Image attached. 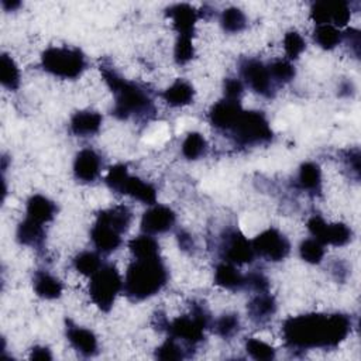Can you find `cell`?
I'll use <instances>...</instances> for the list:
<instances>
[{
	"label": "cell",
	"instance_id": "cell-20",
	"mask_svg": "<svg viewBox=\"0 0 361 361\" xmlns=\"http://www.w3.org/2000/svg\"><path fill=\"white\" fill-rule=\"evenodd\" d=\"M102 127V116L97 111L80 110L73 113L69 121V130L73 135L89 137L96 134Z\"/></svg>",
	"mask_w": 361,
	"mask_h": 361
},
{
	"label": "cell",
	"instance_id": "cell-11",
	"mask_svg": "<svg viewBox=\"0 0 361 361\" xmlns=\"http://www.w3.org/2000/svg\"><path fill=\"white\" fill-rule=\"evenodd\" d=\"M243 80L258 94L264 97L274 96V80L269 75L268 65L258 59H244L240 65Z\"/></svg>",
	"mask_w": 361,
	"mask_h": 361
},
{
	"label": "cell",
	"instance_id": "cell-9",
	"mask_svg": "<svg viewBox=\"0 0 361 361\" xmlns=\"http://www.w3.org/2000/svg\"><path fill=\"white\" fill-rule=\"evenodd\" d=\"M254 252L268 261H282L290 251L289 240L276 228H267L259 233L252 241Z\"/></svg>",
	"mask_w": 361,
	"mask_h": 361
},
{
	"label": "cell",
	"instance_id": "cell-30",
	"mask_svg": "<svg viewBox=\"0 0 361 361\" xmlns=\"http://www.w3.org/2000/svg\"><path fill=\"white\" fill-rule=\"evenodd\" d=\"M0 82L10 90H16L20 86V69L7 54H1L0 56Z\"/></svg>",
	"mask_w": 361,
	"mask_h": 361
},
{
	"label": "cell",
	"instance_id": "cell-33",
	"mask_svg": "<svg viewBox=\"0 0 361 361\" xmlns=\"http://www.w3.org/2000/svg\"><path fill=\"white\" fill-rule=\"evenodd\" d=\"M102 265L100 257L93 251H82L73 258V267L82 275L92 276Z\"/></svg>",
	"mask_w": 361,
	"mask_h": 361
},
{
	"label": "cell",
	"instance_id": "cell-12",
	"mask_svg": "<svg viewBox=\"0 0 361 361\" xmlns=\"http://www.w3.org/2000/svg\"><path fill=\"white\" fill-rule=\"evenodd\" d=\"M310 17L319 24H330L337 28L345 27L351 17V8L347 1H317L310 8Z\"/></svg>",
	"mask_w": 361,
	"mask_h": 361
},
{
	"label": "cell",
	"instance_id": "cell-17",
	"mask_svg": "<svg viewBox=\"0 0 361 361\" xmlns=\"http://www.w3.org/2000/svg\"><path fill=\"white\" fill-rule=\"evenodd\" d=\"M66 337L71 345L83 357H93L97 353V338L89 329L66 322Z\"/></svg>",
	"mask_w": 361,
	"mask_h": 361
},
{
	"label": "cell",
	"instance_id": "cell-25",
	"mask_svg": "<svg viewBox=\"0 0 361 361\" xmlns=\"http://www.w3.org/2000/svg\"><path fill=\"white\" fill-rule=\"evenodd\" d=\"M17 241L23 245H30V247H41L44 240H45V230L44 224H39L28 217H25L17 227L16 233Z\"/></svg>",
	"mask_w": 361,
	"mask_h": 361
},
{
	"label": "cell",
	"instance_id": "cell-46",
	"mask_svg": "<svg viewBox=\"0 0 361 361\" xmlns=\"http://www.w3.org/2000/svg\"><path fill=\"white\" fill-rule=\"evenodd\" d=\"M20 4H21V3H20V1H16V0H14V1H8V0H3V1H1V6L4 7V10H8V11H10V10H14V8H17V7H20Z\"/></svg>",
	"mask_w": 361,
	"mask_h": 361
},
{
	"label": "cell",
	"instance_id": "cell-6",
	"mask_svg": "<svg viewBox=\"0 0 361 361\" xmlns=\"http://www.w3.org/2000/svg\"><path fill=\"white\" fill-rule=\"evenodd\" d=\"M240 145H257L272 140V128L262 111L243 110L241 116L230 130Z\"/></svg>",
	"mask_w": 361,
	"mask_h": 361
},
{
	"label": "cell",
	"instance_id": "cell-41",
	"mask_svg": "<svg viewBox=\"0 0 361 361\" xmlns=\"http://www.w3.org/2000/svg\"><path fill=\"white\" fill-rule=\"evenodd\" d=\"M245 286H250L252 290H255L257 293L261 292H268L269 289V281L268 278L261 274V272H250L245 275Z\"/></svg>",
	"mask_w": 361,
	"mask_h": 361
},
{
	"label": "cell",
	"instance_id": "cell-28",
	"mask_svg": "<svg viewBox=\"0 0 361 361\" xmlns=\"http://www.w3.org/2000/svg\"><path fill=\"white\" fill-rule=\"evenodd\" d=\"M128 248L134 258H149L159 255V244L149 234H141L130 240Z\"/></svg>",
	"mask_w": 361,
	"mask_h": 361
},
{
	"label": "cell",
	"instance_id": "cell-27",
	"mask_svg": "<svg viewBox=\"0 0 361 361\" xmlns=\"http://www.w3.org/2000/svg\"><path fill=\"white\" fill-rule=\"evenodd\" d=\"M298 186L307 192H319L322 186V171L314 162H305L298 172Z\"/></svg>",
	"mask_w": 361,
	"mask_h": 361
},
{
	"label": "cell",
	"instance_id": "cell-26",
	"mask_svg": "<svg viewBox=\"0 0 361 361\" xmlns=\"http://www.w3.org/2000/svg\"><path fill=\"white\" fill-rule=\"evenodd\" d=\"M32 283L35 293L42 299H56L62 295V282L47 271H37Z\"/></svg>",
	"mask_w": 361,
	"mask_h": 361
},
{
	"label": "cell",
	"instance_id": "cell-31",
	"mask_svg": "<svg viewBox=\"0 0 361 361\" xmlns=\"http://www.w3.org/2000/svg\"><path fill=\"white\" fill-rule=\"evenodd\" d=\"M207 144L200 133H189L182 142V155L186 159H197L206 152Z\"/></svg>",
	"mask_w": 361,
	"mask_h": 361
},
{
	"label": "cell",
	"instance_id": "cell-14",
	"mask_svg": "<svg viewBox=\"0 0 361 361\" xmlns=\"http://www.w3.org/2000/svg\"><path fill=\"white\" fill-rule=\"evenodd\" d=\"M176 216L173 210L164 204H152L141 217V230L145 234L166 233L175 224Z\"/></svg>",
	"mask_w": 361,
	"mask_h": 361
},
{
	"label": "cell",
	"instance_id": "cell-15",
	"mask_svg": "<svg viewBox=\"0 0 361 361\" xmlns=\"http://www.w3.org/2000/svg\"><path fill=\"white\" fill-rule=\"evenodd\" d=\"M241 113L243 107L240 104V100L224 97L223 100L212 106L209 111V120L214 128L221 131H230Z\"/></svg>",
	"mask_w": 361,
	"mask_h": 361
},
{
	"label": "cell",
	"instance_id": "cell-37",
	"mask_svg": "<svg viewBox=\"0 0 361 361\" xmlns=\"http://www.w3.org/2000/svg\"><path fill=\"white\" fill-rule=\"evenodd\" d=\"M195 56V47L192 42V37L178 35L173 48V59L178 65L188 63Z\"/></svg>",
	"mask_w": 361,
	"mask_h": 361
},
{
	"label": "cell",
	"instance_id": "cell-32",
	"mask_svg": "<svg viewBox=\"0 0 361 361\" xmlns=\"http://www.w3.org/2000/svg\"><path fill=\"white\" fill-rule=\"evenodd\" d=\"M220 24L227 32H240L247 25L245 14L237 7H228L221 13Z\"/></svg>",
	"mask_w": 361,
	"mask_h": 361
},
{
	"label": "cell",
	"instance_id": "cell-5",
	"mask_svg": "<svg viewBox=\"0 0 361 361\" xmlns=\"http://www.w3.org/2000/svg\"><path fill=\"white\" fill-rule=\"evenodd\" d=\"M41 65L56 78L76 79L86 69V58L78 48L49 47L42 52Z\"/></svg>",
	"mask_w": 361,
	"mask_h": 361
},
{
	"label": "cell",
	"instance_id": "cell-7",
	"mask_svg": "<svg viewBox=\"0 0 361 361\" xmlns=\"http://www.w3.org/2000/svg\"><path fill=\"white\" fill-rule=\"evenodd\" d=\"M123 289V281L113 265H102L92 276L89 283V295L93 303L103 312H109L116 296Z\"/></svg>",
	"mask_w": 361,
	"mask_h": 361
},
{
	"label": "cell",
	"instance_id": "cell-43",
	"mask_svg": "<svg viewBox=\"0 0 361 361\" xmlns=\"http://www.w3.org/2000/svg\"><path fill=\"white\" fill-rule=\"evenodd\" d=\"M30 358H31V360H41V361H47V360H51V358H52V354H51V351H49L47 347L37 345V347H34V348L31 350Z\"/></svg>",
	"mask_w": 361,
	"mask_h": 361
},
{
	"label": "cell",
	"instance_id": "cell-16",
	"mask_svg": "<svg viewBox=\"0 0 361 361\" xmlns=\"http://www.w3.org/2000/svg\"><path fill=\"white\" fill-rule=\"evenodd\" d=\"M102 169V161L96 151L92 148H85L79 151L73 161L75 178L82 182H93Z\"/></svg>",
	"mask_w": 361,
	"mask_h": 361
},
{
	"label": "cell",
	"instance_id": "cell-29",
	"mask_svg": "<svg viewBox=\"0 0 361 361\" xmlns=\"http://www.w3.org/2000/svg\"><path fill=\"white\" fill-rule=\"evenodd\" d=\"M313 39L320 48L333 49L341 42L343 34L334 25L319 24V25H316V28L313 31Z\"/></svg>",
	"mask_w": 361,
	"mask_h": 361
},
{
	"label": "cell",
	"instance_id": "cell-21",
	"mask_svg": "<svg viewBox=\"0 0 361 361\" xmlns=\"http://www.w3.org/2000/svg\"><path fill=\"white\" fill-rule=\"evenodd\" d=\"M276 312V302L268 292L257 293L247 305V313L255 323L268 322Z\"/></svg>",
	"mask_w": 361,
	"mask_h": 361
},
{
	"label": "cell",
	"instance_id": "cell-42",
	"mask_svg": "<svg viewBox=\"0 0 361 361\" xmlns=\"http://www.w3.org/2000/svg\"><path fill=\"white\" fill-rule=\"evenodd\" d=\"M244 92V83L241 79H235V78H227L224 80V96L227 99H233V100H238L240 96Z\"/></svg>",
	"mask_w": 361,
	"mask_h": 361
},
{
	"label": "cell",
	"instance_id": "cell-34",
	"mask_svg": "<svg viewBox=\"0 0 361 361\" xmlns=\"http://www.w3.org/2000/svg\"><path fill=\"white\" fill-rule=\"evenodd\" d=\"M300 258L309 264H319L324 257V245L316 238H306L299 245Z\"/></svg>",
	"mask_w": 361,
	"mask_h": 361
},
{
	"label": "cell",
	"instance_id": "cell-23",
	"mask_svg": "<svg viewBox=\"0 0 361 361\" xmlns=\"http://www.w3.org/2000/svg\"><path fill=\"white\" fill-rule=\"evenodd\" d=\"M214 283L230 290L245 286V275H243L231 262H220L214 271Z\"/></svg>",
	"mask_w": 361,
	"mask_h": 361
},
{
	"label": "cell",
	"instance_id": "cell-44",
	"mask_svg": "<svg viewBox=\"0 0 361 361\" xmlns=\"http://www.w3.org/2000/svg\"><path fill=\"white\" fill-rule=\"evenodd\" d=\"M344 37L348 39L350 45L354 48V54L358 56L360 54V32L357 30H347Z\"/></svg>",
	"mask_w": 361,
	"mask_h": 361
},
{
	"label": "cell",
	"instance_id": "cell-22",
	"mask_svg": "<svg viewBox=\"0 0 361 361\" xmlns=\"http://www.w3.org/2000/svg\"><path fill=\"white\" fill-rule=\"evenodd\" d=\"M25 212H27L25 217H28L39 224H45V223H49L51 220H54V217L56 214V204L42 195H32L27 200Z\"/></svg>",
	"mask_w": 361,
	"mask_h": 361
},
{
	"label": "cell",
	"instance_id": "cell-1",
	"mask_svg": "<svg viewBox=\"0 0 361 361\" xmlns=\"http://www.w3.org/2000/svg\"><path fill=\"white\" fill-rule=\"evenodd\" d=\"M351 330V320L347 314L307 313L292 316L282 324V337L289 348H334Z\"/></svg>",
	"mask_w": 361,
	"mask_h": 361
},
{
	"label": "cell",
	"instance_id": "cell-8",
	"mask_svg": "<svg viewBox=\"0 0 361 361\" xmlns=\"http://www.w3.org/2000/svg\"><path fill=\"white\" fill-rule=\"evenodd\" d=\"M209 314L202 305H193L192 314L179 316L166 323L169 337L182 340L190 345L200 343L204 338V330L209 326Z\"/></svg>",
	"mask_w": 361,
	"mask_h": 361
},
{
	"label": "cell",
	"instance_id": "cell-35",
	"mask_svg": "<svg viewBox=\"0 0 361 361\" xmlns=\"http://www.w3.org/2000/svg\"><path fill=\"white\" fill-rule=\"evenodd\" d=\"M269 75L275 82L286 83L295 78V68L289 59H276L268 65Z\"/></svg>",
	"mask_w": 361,
	"mask_h": 361
},
{
	"label": "cell",
	"instance_id": "cell-2",
	"mask_svg": "<svg viewBox=\"0 0 361 361\" xmlns=\"http://www.w3.org/2000/svg\"><path fill=\"white\" fill-rule=\"evenodd\" d=\"M102 76L114 96L113 114L120 120L130 117H148L154 113V103L148 92L135 82L120 76L111 65H100Z\"/></svg>",
	"mask_w": 361,
	"mask_h": 361
},
{
	"label": "cell",
	"instance_id": "cell-39",
	"mask_svg": "<svg viewBox=\"0 0 361 361\" xmlns=\"http://www.w3.org/2000/svg\"><path fill=\"white\" fill-rule=\"evenodd\" d=\"M306 42L303 37L296 31H288L283 37V49L289 61L299 58V55L305 51Z\"/></svg>",
	"mask_w": 361,
	"mask_h": 361
},
{
	"label": "cell",
	"instance_id": "cell-18",
	"mask_svg": "<svg viewBox=\"0 0 361 361\" xmlns=\"http://www.w3.org/2000/svg\"><path fill=\"white\" fill-rule=\"evenodd\" d=\"M166 16L172 20V25L178 35L193 37L195 24L197 21V11L190 4H173L166 8Z\"/></svg>",
	"mask_w": 361,
	"mask_h": 361
},
{
	"label": "cell",
	"instance_id": "cell-45",
	"mask_svg": "<svg viewBox=\"0 0 361 361\" xmlns=\"http://www.w3.org/2000/svg\"><path fill=\"white\" fill-rule=\"evenodd\" d=\"M178 241H179V247H180L182 250H190V248H193V240H192V237H190L188 233H185V231H180V233L178 234Z\"/></svg>",
	"mask_w": 361,
	"mask_h": 361
},
{
	"label": "cell",
	"instance_id": "cell-13",
	"mask_svg": "<svg viewBox=\"0 0 361 361\" xmlns=\"http://www.w3.org/2000/svg\"><path fill=\"white\" fill-rule=\"evenodd\" d=\"M221 252L224 261L231 264H250L252 262L255 252L251 241L238 230H228L221 243Z\"/></svg>",
	"mask_w": 361,
	"mask_h": 361
},
{
	"label": "cell",
	"instance_id": "cell-40",
	"mask_svg": "<svg viewBox=\"0 0 361 361\" xmlns=\"http://www.w3.org/2000/svg\"><path fill=\"white\" fill-rule=\"evenodd\" d=\"M155 357L159 360H182L185 358V350H182L175 338L169 337L157 348Z\"/></svg>",
	"mask_w": 361,
	"mask_h": 361
},
{
	"label": "cell",
	"instance_id": "cell-36",
	"mask_svg": "<svg viewBox=\"0 0 361 361\" xmlns=\"http://www.w3.org/2000/svg\"><path fill=\"white\" fill-rule=\"evenodd\" d=\"M245 350L248 355L254 360L259 361H269L275 358V348L269 345L268 343L259 340V338H250L245 343Z\"/></svg>",
	"mask_w": 361,
	"mask_h": 361
},
{
	"label": "cell",
	"instance_id": "cell-38",
	"mask_svg": "<svg viewBox=\"0 0 361 361\" xmlns=\"http://www.w3.org/2000/svg\"><path fill=\"white\" fill-rule=\"evenodd\" d=\"M240 329V319L234 313L223 314L214 322V331L217 336L223 338H230L233 337Z\"/></svg>",
	"mask_w": 361,
	"mask_h": 361
},
{
	"label": "cell",
	"instance_id": "cell-24",
	"mask_svg": "<svg viewBox=\"0 0 361 361\" xmlns=\"http://www.w3.org/2000/svg\"><path fill=\"white\" fill-rule=\"evenodd\" d=\"M195 97V89L193 86L183 80V79H176L171 86H168L162 92V99L173 107H182L186 104H190Z\"/></svg>",
	"mask_w": 361,
	"mask_h": 361
},
{
	"label": "cell",
	"instance_id": "cell-4",
	"mask_svg": "<svg viewBox=\"0 0 361 361\" xmlns=\"http://www.w3.org/2000/svg\"><path fill=\"white\" fill-rule=\"evenodd\" d=\"M133 214L126 206H114L99 212L90 230V238L99 252L110 254L121 245V235L128 230Z\"/></svg>",
	"mask_w": 361,
	"mask_h": 361
},
{
	"label": "cell",
	"instance_id": "cell-19",
	"mask_svg": "<svg viewBox=\"0 0 361 361\" xmlns=\"http://www.w3.org/2000/svg\"><path fill=\"white\" fill-rule=\"evenodd\" d=\"M116 192L128 195L133 199H137L147 204H154L157 200V189L151 183L144 182L142 179L131 176L128 173L124 176Z\"/></svg>",
	"mask_w": 361,
	"mask_h": 361
},
{
	"label": "cell",
	"instance_id": "cell-10",
	"mask_svg": "<svg viewBox=\"0 0 361 361\" xmlns=\"http://www.w3.org/2000/svg\"><path fill=\"white\" fill-rule=\"evenodd\" d=\"M307 228L313 238L320 241L323 245L341 247L351 241L353 231L344 223H326L320 216L314 214L307 220Z\"/></svg>",
	"mask_w": 361,
	"mask_h": 361
},
{
	"label": "cell",
	"instance_id": "cell-3",
	"mask_svg": "<svg viewBox=\"0 0 361 361\" xmlns=\"http://www.w3.org/2000/svg\"><path fill=\"white\" fill-rule=\"evenodd\" d=\"M168 281V271L159 255L134 258L123 282L126 295L133 300H144L158 293Z\"/></svg>",
	"mask_w": 361,
	"mask_h": 361
}]
</instances>
